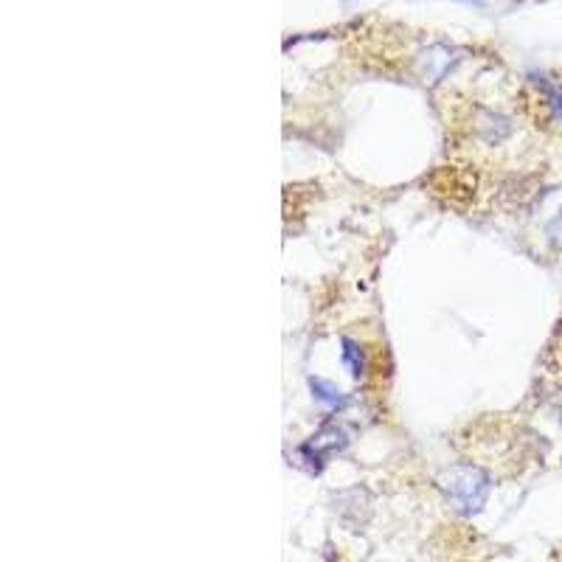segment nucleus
Listing matches in <instances>:
<instances>
[{
	"mask_svg": "<svg viewBox=\"0 0 562 562\" xmlns=\"http://www.w3.org/2000/svg\"><path fill=\"white\" fill-rule=\"evenodd\" d=\"M442 489L461 512L470 515L487 503L492 484H489V475L484 470H478L475 464H456L453 470L444 473Z\"/></svg>",
	"mask_w": 562,
	"mask_h": 562,
	"instance_id": "1",
	"label": "nucleus"
},
{
	"mask_svg": "<svg viewBox=\"0 0 562 562\" xmlns=\"http://www.w3.org/2000/svg\"><path fill=\"white\" fill-rule=\"evenodd\" d=\"M346 444H349L346 430L338 428V425H326V428H321L312 436L310 442L301 444L298 453H301V459L304 461H312V470H321V464H324L329 456L341 453Z\"/></svg>",
	"mask_w": 562,
	"mask_h": 562,
	"instance_id": "2",
	"label": "nucleus"
},
{
	"mask_svg": "<svg viewBox=\"0 0 562 562\" xmlns=\"http://www.w3.org/2000/svg\"><path fill=\"white\" fill-rule=\"evenodd\" d=\"M341 357H343V366L349 369V374L360 380L366 369H369V363H366V352H363V346L352 338H341Z\"/></svg>",
	"mask_w": 562,
	"mask_h": 562,
	"instance_id": "3",
	"label": "nucleus"
},
{
	"mask_svg": "<svg viewBox=\"0 0 562 562\" xmlns=\"http://www.w3.org/2000/svg\"><path fill=\"white\" fill-rule=\"evenodd\" d=\"M310 388H312V397L326 405V408H343L346 405V394H343L341 388L335 383H329V380H321V377H312L310 380Z\"/></svg>",
	"mask_w": 562,
	"mask_h": 562,
	"instance_id": "4",
	"label": "nucleus"
},
{
	"mask_svg": "<svg viewBox=\"0 0 562 562\" xmlns=\"http://www.w3.org/2000/svg\"><path fill=\"white\" fill-rule=\"evenodd\" d=\"M546 237L551 239L554 245H560V248H562V211L546 225Z\"/></svg>",
	"mask_w": 562,
	"mask_h": 562,
	"instance_id": "5",
	"label": "nucleus"
},
{
	"mask_svg": "<svg viewBox=\"0 0 562 562\" xmlns=\"http://www.w3.org/2000/svg\"><path fill=\"white\" fill-rule=\"evenodd\" d=\"M459 3H470V6H478L481 0H459Z\"/></svg>",
	"mask_w": 562,
	"mask_h": 562,
	"instance_id": "6",
	"label": "nucleus"
}]
</instances>
